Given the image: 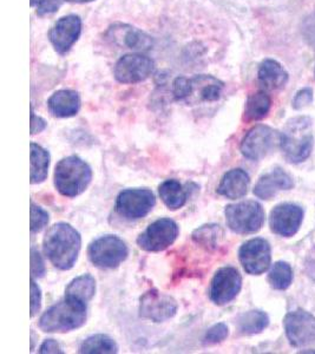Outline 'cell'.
I'll return each instance as SVG.
<instances>
[{
  "mask_svg": "<svg viewBox=\"0 0 315 354\" xmlns=\"http://www.w3.org/2000/svg\"><path fill=\"white\" fill-rule=\"evenodd\" d=\"M269 318L262 310H249L241 314L238 319V328L245 335H254L266 330Z\"/></svg>",
  "mask_w": 315,
  "mask_h": 354,
  "instance_id": "26",
  "label": "cell"
},
{
  "mask_svg": "<svg viewBox=\"0 0 315 354\" xmlns=\"http://www.w3.org/2000/svg\"><path fill=\"white\" fill-rule=\"evenodd\" d=\"M88 307L84 302L65 298L48 308L39 319V328L46 333H66L77 330L86 322Z\"/></svg>",
  "mask_w": 315,
  "mask_h": 354,
  "instance_id": "2",
  "label": "cell"
},
{
  "mask_svg": "<svg viewBox=\"0 0 315 354\" xmlns=\"http://www.w3.org/2000/svg\"><path fill=\"white\" fill-rule=\"evenodd\" d=\"M49 213L39 205L31 202V218H30V230L31 233H39L49 223Z\"/></svg>",
  "mask_w": 315,
  "mask_h": 354,
  "instance_id": "31",
  "label": "cell"
},
{
  "mask_svg": "<svg viewBox=\"0 0 315 354\" xmlns=\"http://www.w3.org/2000/svg\"><path fill=\"white\" fill-rule=\"evenodd\" d=\"M178 301L169 294L149 290L140 299V317L153 322H164L178 313Z\"/></svg>",
  "mask_w": 315,
  "mask_h": 354,
  "instance_id": "11",
  "label": "cell"
},
{
  "mask_svg": "<svg viewBox=\"0 0 315 354\" xmlns=\"http://www.w3.org/2000/svg\"><path fill=\"white\" fill-rule=\"evenodd\" d=\"M31 171H30V180L32 185H38L46 180L49 173L50 153L41 145L31 143Z\"/></svg>",
  "mask_w": 315,
  "mask_h": 354,
  "instance_id": "25",
  "label": "cell"
},
{
  "mask_svg": "<svg viewBox=\"0 0 315 354\" xmlns=\"http://www.w3.org/2000/svg\"><path fill=\"white\" fill-rule=\"evenodd\" d=\"M48 108L50 113L58 118L76 116L81 109V97L75 90H58L50 97Z\"/></svg>",
  "mask_w": 315,
  "mask_h": 354,
  "instance_id": "20",
  "label": "cell"
},
{
  "mask_svg": "<svg viewBox=\"0 0 315 354\" xmlns=\"http://www.w3.org/2000/svg\"><path fill=\"white\" fill-rule=\"evenodd\" d=\"M258 77L260 84L267 90L283 88L288 81V73H286V70L279 62L274 59H266L261 63Z\"/></svg>",
  "mask_w": 315,
  "mask_h": 354,
  "instance_id": "22",
  "label": "cell"
},
{
  "mask_svg": "<svg viewBox=\"0 0 315 354\" xmlns=\"http://www.w3.org/2000/svg\"><path fill=\"white\" fill-rule=\"evenodd\" d=\"M96 293V280L90 274H83L70 282L65 290V298L73 299L77 301L88 302Z\"/></svg>",
  "mask_w": 315,
  "mask_h": 354,
  "instance_id": "24",
  "label": "cell"
},
{
  "mask_svg": "<svg viewBox=\"0 0 315 354\" xmlns=\"http://www.w3.org/2000/svg\"><path fill=\"white\" fill-rule=\"evenodd\" d=\"M228 334H229L228 326L226 324L220 322V324H216V325L210 327L209 330H207L206 335H204V342L209 344V345H215V344L226 340Z\"/></svg>",
  "mask_w": 315,
  "mask_h": 354,
  "instance_id": "32",
  "label": "cell"
},
{
  "mask_svg": "<svg viewBox=\"0 0 315 354\" xmlns=\"http://www.w3.org/2000/svg\"><path fill=\"white\" fill-rule=\"evenodd\" d=\"M242 287L241 274L234 267H223L215 273L209 288V298L218 306L233 301Z\"/></svg>",
  "mask_w": 315,
  "mask_h": 354,
  "instance_id": "14",
  "label": "cell"
},
{
  "mask_svg": "<svg viewBox=\"0 0 315 354\" xmlns=\"http://www.w3.org/2000/svg\"><path fill=\"white\" fill-rule=\"evenodd\" d=\"M163 203L171 210H178L186 205L188 190L176 180H166L158 187Z\"/></svg>",
  "mask_w": 315,
  "mask_h": 354,
  "instance_id": "23",
  "label": "cell"
},
{
  "mask_svg": "<svg viewBox=\"0 0 315 354\" xmlns=\"http://www.w3.org/2000/svg\"><path fill=\"white\" fill-rule=\"evenodd\" d=\"M155 71V63L142 53H128L118 59L113 75L122 84H136L148 80Z\"/></svg>",
  "mask_w": 315,
  "mask_h": 354,
  "instance_id": "12",
  "label": "cell"
},
{
  "mask_svg": "<svg viewBox=\"0 0 315 354\" xmlns=\"http://www.w3.org/2000/svg\"><path fill=\"white\" fill-rule=\"evenodd\" d=\"M93 180V170L78 156L64 157L55 169V185L66 198H76L84 193Z\"/></svg>",
  "mask_w": 315,
  "mask_h": 354,
  "instance_id": "4",
  "label": "cell"
},
{
  "mask_svg": "<svg viewBox=\"0 0 315 354\" xmlns=\"http://www.w3.org/2000/svg\"><path fill=\"white\" fill-rule=\"evenodd\" d=\"M268 281L274 290H285L291 286L293 281V272H292L291 266L287 262H276L271 267L269 275H268Z\"/></svg>",
  "mask_w": 315,
  "mask_h": 354,
  "instance_id": "30",
  "label": "cell"
},
{
  "mask_svg": "<svg viewBox=\"0 0 315 354\" xmlns=\"http://www.w3.org/2000/svg\"><path fill=\"white\" fill-rule=\"evenodd\" d=\"M281 133L271 129L267 125H256L251 128L241 143V153L243 156L251 161H260L273 151L276 145H280Z\"/></svg>",
  "mask_w": 315,
  "mask_h": 354,
  "instance_id": "9",
  "label": "cell"
},
{
  "mask_svg": "<svg viewBox=\"0 0 315 354\" xmlns=\"http://www.w3.org/2000/svg\"><path fill=\"white\" fill-rule=\"evenodd\" d=\"M46 125L48 124L44 118L37 116L33 111H31V135H37V133L44 131Z\"/></svg>",
  "mask_w": 315,
  "mask_h": 354,
  "instance_id": "38",
  "label": "cell"
},
{
  "mask_svg": "<svg viewBox=\"0 0 315 354\" xmlns=\"http://www.w3.org/2000/svg\"><path fill=\"white\" fill-rule=\"evenodd\" d=\"M271 97L265 91H258L248 97L245 108L247 121H260L268 115L271 110Z\"/></svg>",
  "mask_w": 315,
  "mask_h": 354,
  "instance_id": "27",
  "label": "cell"
},
{
  "mask_svg": "<svg viewBox=\"0 0 315 354\" xmlns=\"http://www.w3.org/2000/svg\"><path fill=\"white\" fill-rule=\"evenodd\" d=\"M156 205L153 192L146 188L123 190L116 200V213L126 220L146 218Z\"/></svg>",
  "mask_w": 315,
  "mask_h": 354,
  "instance_id": "8",
  "label": "cell"
},
{
  "mask_svg": "<svg viewBox=\"0 0 315 354\" xmlns=\"http://www.w3.org/2000/svg\"><path fill=\"white\" fill-rule=\"evenodd\" d=\"M82 238L76 228L65 222L53 225L43 240V250L50 262L61 270H69L77 262Z\"/></svg>",
  "mask_w": 315,
  "mask_h": 354,
  "instance_id": "1",
  "label": "cell"
},
{
  "mask_svg": "<svg viewBox=\"0 0 315 354\" xmlns=\"http://www.w3.org/2000/svg\"><path fill=\"white\" fill-rule=\"evenodd\" d=\"M225 215L228 228L236 234L256 233L265 222L262 205L253 200L227 205Z\"/></svg>",
  "mask_w": 315,
  "mask_h": 354,
  "instance_id": "6",
  "label": "cell"
},
{
  "mask_svg": "<svg viewBox=\"0 0 315 354\" xmlns=\"http://www.w3.org/2000/svg\"><path fill=\"white\" fill-rule=\"evenodd\" d=\"M312 95H313V93H312L311 88H303V90H300L299 93H296V96L294 97V101H293L294 109H303L306 105L309 104L312 100H313Z\"/></svg>",
  "mask_w": 315,
  "mask_h": 354,
  "instance_id": "36",
  "label": "cell"
},
{
  "mask_svg": "<svg viewBox=\"0 0 315 354\" xmlns=\"http://www.w3.org/2000/svg\"><path fill=\"white\" fill-rule=\"evenodd\" d=\"M223 88V82L213 76L178 77L173 83V95L175 100L187 103H211L220 100Z\"/></svg>",
  "mask_w": 315,
  "mask_h": 354,
  "instance_id": "5",
  "label": "cell"
},
{
  "mask_svg": "<svg viewBox=\"0 0 315 354\" xmlns=\"http://www.w3.org/2000/svg\"><path fill=\"white\" fill-rule=\"evenodd\" d=\"M66 1H70V3H78V4H83V3H91V1H95V0H66Z\"/></svg>",
  "mask_w": 315,
  "mask_h": 354,
  "instance_id": "39",
  "label": "cell"
},
{
  "mask_svg": "<svg viewBox=\"0 0 315 354\" xmlns=\"http://www.w3.org/2000/svg\"><path fill=\"white\" fill-rule=\"evenodd\" d=\"M180 234L178 223L171 218H160L153 222L138 236L137 245L146 252H162L173 245Z\"/></svg>",
  "mask_w": 315,
  "mask_h": 354,
  "instance_id": "10",
  "label": "cell"
},
{
  "mask_svg": "<svg viewBox=\"0 0 315 354\" xmlns=\"http://www.w3.org/2000/svg\"><path fill=\"white\" fill-rule=\"evenodd\" d=\"M45 273H46V267L39 250H37L36 247H31V278H43Z\"/></svg>",
  "mask_w": 315,
  "mask_h": 354,
  "instance_id": "33",
  "label": "cell"
},
{
  "mask_svg": "<svg viewBox=\"0 0 315 354\" xmlns=\"http://www.w3.org/2000/svg\"><path fill=\"white\" fill-rule=\"evenodd\" d=\"M31 294H30V301H31V317H35L41 307V287L37 285L35 279L31 278Z\"/></svg>",
  "mask_w": 315,
  "mask_h": 354,
  "instance_id": "35",
  "label": "cell"
},
{
  "mask_svg": "<svg viewBox=\"0 0 315 354\" xmlns=\"http://www.w3.org/2000/svg\"><path fill=\"white\" fill-rule=\"evenodd\" d=\"M110 37L117 45H124L133 51H146L154 46L153 38L129 25H115L109 30Z\"/></svg>",
  "mask_w": 315,
  "mask_h": 354,
  "instance_id": "18",
  "label": "cell"
},
{
  "mask_svg": "<svg viewBox=\"0 0 315 354\" xmlns=\"http://www.w3.org/2000/svg\"><path fill=\"white\" fill-rule=\"evenodd\" d=\"M31 5H36L37 13L43 16L56 12L61 6V0H31Z\"/></svg>",
  "mask_w": 315,
  "mask_h": 354,
  "instance_id": "34",
  "label": "cell"
},
{
  "mask_svg": "<svg viewBox=\"0 0 315 354\" xmlns=\"http://www.w3.org/2000/svg\"><path fill=\"white\" fill-rule=\"evenodd\" d=\"M294 187V182L286 171L276 168L271 173L260 177L254 188L255 196L261 200H271L283 190H289Z\"/></svg>",
  "mask_w": 315,
  "mask_h": 354,
  "instance_id": "19",
  "label": "cell"
},
{
  "mask_svg": "<svg viewBox=\"0 0 315 354\" xmlns=\"http://www.w3.org/2000/svg\"><path fill=\"white\" fill-rule=\"evenodd\" d=\"M39 353H63L61 347L55 339H48L41 344V348H39Z\"/></svg>",
  "mask_w": 315,
  "mask_h": 354,
  "instance_id": "37",
  "label": "cell"
},
{
  "mask_svg": "<svg viewBox=\"0 0 315 354\" xmlns=\"http://www.w3.org/2000/svg\"><path fill=\"white\" fill-rule=\"evenodd\" d=\"M283 326L292 346L315 345V317L311 313L303 310H293L285 317Z\"/></svg>",
  "mask_w": 315,
  "mask_h": 354,
  "instance_id": "13",
  "label": "cell"
},
{
  "mask_svg": "<svg viewBox=\"0 0 315 354\" xmlns=\"http://www.w3.org/2000/svg\"><path fill=\"white\" fill-rule=\"evenodd\" d=\"M193 240L195 243L201 245L208 250H216L220 241L222 240L223 230L218 225L209 223V225H201L193 233Z\"/></svg>",
  "mask_w": 315,
  "mask_h": 354,
  "instance_id": "29",
  "label": "cell"
},
{
  "mask_svg": "<svg viewBox=\"0 0 315 354\" xmlns=\"http://www.w3.org/2000/svg\"><path fill=\"white\" fill-rule=\"evenodd\" d=\"M82 33V19L76 15L63 17L50 30L49 38L57 53H69Z\"/></svg>",
  "mask_w": 315,
  "mask_h": 354,
  "instance_id": "16",
  "label": "cell"
},
{
  "mask_svg": "<svg viewBox=\"0 0 315 354\" xmlns=\"http://www.w3.org/2000/svg\"><path fill=\"white\" fill-rule=\"evenodd\" d=\"M118 345L106 334H95L85 339L79 347V353L113 354L117 353Z\"/></svg>",
  "mask_w": 315,
  "mask_h": 354,
  "instance_id": "28",
  "label": "cell"
},
{
  "mask_svg": "<svg viewBox=\"0 0 315 354\" xmlns=\"http://www.w3.org/2000/svg\"><path fill=\"white\" fill-rule=\"evenodd\" d=\"M314 143L313 125L309 117L292 118L281 133V149L291 163H301L311 155Z\"/></svg>",
  "mask_w": 315,
  "mask_h": 354,
  "instance_id": "3",
  "label": "cell"
},
{
  "mask_svg": "<svg viewBox=\"0 0 315 354\" xmlns=\"http://www.w3.org/2000/svg\"><path fill=\"white\" fill-rule=\"evenodd\" d=\"M88 255L91 263L98 268L113 270L126 261L129 250L121 238L116 235H104L90 243Z\"/></svg>",
  "mask_w": 315,
  "mask_h": 354,
  "instance_id": "7",
  "label": "cell"
},
{
  "mask_svg": "<svg viewBox=\"0 0 315 354\" xmlns=\"http://www.w3.org/2000/svg\"><path fill=\"white\" fill-rule=\"evenodd\" d=\"M251 178L242 169H231L225 174L218 185L216 193L229 200L241 198L248 193Z\"/></svg>",
  "mask_w": 315,
  "mask_h": 354,
  "instance_id": "21",
  "label": "cell"
},
{
  "mask_svg": "<svg viewBox=\"0 0 315 354\" xmlns=\"http://www.w3.org/2000/svg\"><path fill=\"white\" fill-rule=\"evenodd\" d=\"M303 212L299 205L292 203H283L276 205L271 210L269 216V227L271 232L283 236L291 238L294 234L298 233L300 225L303 223Z\"/></svg>",
  "mask_w": 315,
  "mask_h": 354,
  "instance_id": "17",
  "label": "cell"
},
{
  "mask_svg": "<svg viewBox=\"0 0 315 354\" xmlns=\"http://www.w3.org/2000/svg\"><path fill=\"white\" fill-rule=\"evenodd\" d=\"M238 258L247 273L261 275L271 266V245L265 239H251L241 245Z\"/></svg>",
  "mask_w": 315,
  "mask_h": 354,
  "instance_id": "15",
  "label": "cell"
}]
</instances>
